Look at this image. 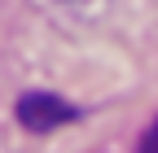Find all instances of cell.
<instances>
[{"instance_id": "cell-1", "label": "cell", "mask_w": 158, "mask_h": 153, "mask_svg": "<svg viewBox=\"0 0 158 153\" xmlns=\"http://www.w3.org/2000/svg\"><path fill=\"white\" fill-rule=\"evenodd\" d=\"M75 105L62 101V96H53V92H27L22 101H18V123H22L27 131H53V127H62L75 118Z\"/></svg>"}, {"instance_id": "cell-2", "label": "cell", "mask_w": 158, "mask_h": 153, "mask_svg": "<svg viewBox=\"0 0 158 153\" xmlns=\"http://www.w3.org/2000/svg\"><path fill=\"white\" fill-rule=\"evenodd\" d=\"M136 153H158V118L149 123V131L141 136V144H136Z\"/></svg>"}]
</instances>
